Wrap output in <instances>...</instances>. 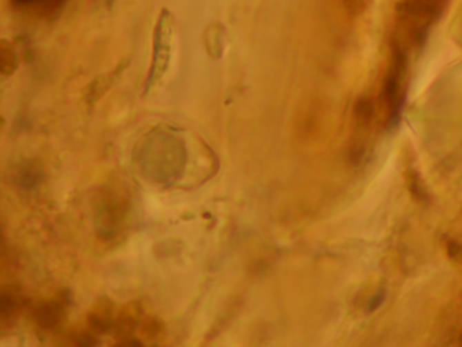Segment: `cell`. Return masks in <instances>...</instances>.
<instances>
[{"label":"cell","mask_w":462,"mask_h":347,"mask_svg":"<svg viewBox=\"0 0 462 347\" xmlns=\"http://www.w3.org/2000/svg\"><path fill=\"white\" fill-rule=\"evenodd\" d=\"M409 52L390 43V59L383 78L379 106L385 129L396 128L401 121L408 87Z\"/></svg>","instance_id":"obj_3"},{"label":"cell","mask_w":462,"mask_h":347,"mask_svg":"<svg viewBox=\"0 0 462 347\" xmlns=\"http://www.w3.org/2000/svg\"><path fill=\"white\" fill-rule=\"evenodd\" d=\"M384 299H385V294L384 293L379 294V295H377L375 297V299H374L373 301L371 302L370 310V311L375 310V309L379 308V306L382 304L383 301H384Z\"/></svg>","instance_id":"obj_16"},{"label":"cell","mask_w":462,"mask_h":347,"mask_svg":"<svg viewBox=\"0 0 462 347\" xmlns=\"http://www.w3.org/2000/svg\"><path fill=\"white\" fill-rule=\"evenodd\" d=\"M106 2H107V7H108V8H109V7H110H110H112L113 3H114V0H106Z\"/></svg>","instance_id":"obj_17"},{"label":"cell","mask_w":462,"mask_h":347,"mask_svg":"<svg viewBox=\"0 0 462 347\" xmlns=\"http://www.w3.org/2000/svg\"><path fill=\"white\" fill-rule=\"evenodd\" d=\"M368 0H341L345 8L352 16H359L367 7Z\"/></svg>","instance_id":"obj_14"},{"label":"cell","mask_w":462,"mask_h":347,"mask_svg":"<svg viewBox=\"0 0 462 347\" xmlns=\"http://www.w3.org/2000/svg\"><path fill=\"white\" fill-rule=\"evenodd\" d=\"M128 66V61L122 60L121 63L112 72H107V74L99 75V77L95 78L87 86L86 92L84 93L86 103L90 105L97 103L102 96L106 95L108 90L115 83L117 79L125 71Z\"/></svg>","instance_id":"obj_8"},{"label":"cell","mask_w":462,"mask_h":347,"mask_svg":"<svg viewBox=\"0 0 462 347\" xmlns=\"http://www.w3.org/2000/svg\"><path fill=\"white\" fill-rule=\"evenodd\" d=\"M462 22V21H461Z\"/></svg>","instance_id":"obj_18"},{"label":"cell","mask_w":462,"mask_h":347,"mask_svg":"<svg viewBox=\"0 0 462 347\" xmlns=\"http://www.w3.org/2000/svg\"><path fill=\"white\" fill-rule=\"evenodd\" d=\"M25 304L23 296L14 286H7L3 288L0 293V317L2 324L8 321L16 316Z\"/></svg>","instance_id":"obj_10"},{"label":"cell","mask_w":462,"mask_h":347,"mask_svg":"<svg viewBox=\"0 0 462 347\" xmlns=\"http://www.w3.org/2000/svg\"><path fill=\"white\" fill-rule=\"evenodd\" d=\"M133 163L148 182L170 186L182 179L188 162L186 142L177 131L157 128L134 145Z\"/></svg>","instance_id":"obj_1"},{"label":"cell","mask_w":462,"mask_h":347,"mask_svg":"<svg viewBox=\"0 0 462 347\" xmlns=\"http://www.w3.org/2000/svg\"><path fill=\"white\" fill-rule=\"evenodd\" d=\"M70 303H71V295L69 291H61L51 299L37 302L32 308V319L41 328L45 330H54L61 326L66 319Z\"/></svg>","instance_id":"obj_6"},{"label":"cell","mask_w":462,"mask_h":347,"mask_svg":"<svg viewBox=\"0 0 462 347\" xmlns=\"http://www.w3.org/2000/svg\"><path fill=\"white\" fill-rule=\"evenodd\" d=\"M449 0H397L390 42L411 52L420 48Z\"/></svg>","instance_id":"obj_2"},{"label":"cell","mask_w":462,"mask_h":347,"mask_svg":"<svg viewBox=\"0 0 462 347\" xmlns=\"http://www.w3.org/2000/svg\"><path fill=\"white\" fill-rule=\"evenodd\" d=\"M1 50V74L5 77H11L20 65V57L10 41L2 39L0 43Z\"/></svg>","instance_id":"obj_12"},{"label":"cell","mask_w":462,"mask_h":347,"mask_svg":"<svg viewBox=\"0 0 462 347\" xmlns=\"http://www.w3.org/2000/svg\"><path fill=\"white\" fill-rule=\"evenodd\" d=\"M19 8H33L37 14H50L55 12L66 0H12Z\"/></svg>","instance_id":"obj_13"},{"label":"cell","mask_w":462,"mask_h":347,"mask_svg":"<svg viewBox=\"0 0 462 347\" xmlns=\"http://www.w3.org/2000/svg\"><path fill=\"white\" fill-rule=\"evenodd\" d=\"M113 307L109 299L102 297L90 312L88 324L96 334H105L113 328Z\"/></svg>","instance_id":"obj_9"},{"label":"cell","mask_w":462,"mask_h":347,"mask_svg":"<svg viewBox=\"0 0 462 347\" xmlns=\"http://www.w3.org/2000/svg\"><path fill=\"white\" fill-rule=\"evenodd\" d=\"M174 19L170 10L163 8L154 26L152 59L146 75L143 97H148L162 83L174 54Z\"/></svg>","instance_id":"obj_5"},{"label":"cell","mask_w":462,"mask_h":347,"mask_svg":"<svg viewBox=\"0 0 462 347\" xmlns=\"http://www.w3.org/2000/svg\"><path fill=\"white\" fill-rule=\"evenodd\" d=\"M76 345L81 346H92L97 345V339L90 332H81L74 337Z\"/></svg>","instance_id":"obj_15"},{"label":"cell","mask_w":462,"mask_h":347,"mask_svg":"<svg viewBox=\"0 0 462 347\" xmlns=\"http://www.w3.org/2000/svg\"><path fill=\"white\" fill-rule=\"evenodd\" d=\"M140 317V308L137 304L130 303L123 308L115 321L116 333L119 337H125L132 333L136 328Z\"/></svg>","instance_id":"obj_11"},{"label":"cell","mask_w":462,"mask_h":347,"mask_svg":"<svg viewBox=\"0 0 462 347\" xmlns=\"http://www.w3.org/2000/svg\"><path fill=\"white\" fill-rule=\"evenodd\" d=\"M12 179L14 185L23 190L36 189L43 180V171L36 160H23L14 167Z\"/></svg>","instance_id":"obj_7"},{"label":"cell","mask_w":462,"mask_h":347,"mask_svg":"<svg viewBox=\"0 0 462 347\" xmlns=\"http://www.w3.org/2000/svg\"><path fill=\"white\" fill-rule=\"evenodd\" d=\"M130 201L124 189L105 186L95 195L93 218L99 237L105 241L115 240L127 227Z\"/></svg>","instance_id":"obj_4"}]
</instances>
